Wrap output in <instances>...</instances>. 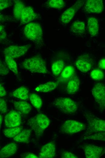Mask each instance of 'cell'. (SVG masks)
<instances>
[{
    "label": "cell",
    "instance_id": "35",
    "mask_svg": "<svg viewBox=\"0 0 105 158\" xmlns=\"http://www.w3.org/2000/svg\"><path fill=\"white\" fill-rule=\"evenodd\" d=\"M9 72L7 67L2 62L0 64V74L2 76L7 75Z\"/></svg>",
    "mask_w": 105,
    "mask_h": 158
},
{
    "label": "cell",
    "instance_id": "6",
    "mask_svg": "<svg viewBox=\"0 0 105 158\" xmlns=\"http://www.w3.org/2000/svg\"><path fill=\"white\" fill-rule=\"evenodd\" d=\"M86 125L83 123L72 119L65 121L62 125L60 130L61 132L68 135L76 134L85 130Z\"/></svg>",
    "mask_w": 105,
    "mask_h": 158
},
{
    "label": "cell",
    "instance_id": "21",
    "mask_svg": "<svg viewBox=\"0 0 105 158\" xmlns=\"http://www.w3.org/2000/svg\"><path fill=\"white\" fill-rule=\"evenodd\" d=\"M80 82L76 77L70 79L68 82L66 87V91L69 94L75 93L79 87Z\"/></svg>",
    "mask_w": 105,
    "mask_h": 158
},
{
    "label": "cell",
    "instance_id": "19",
    "mask_svg": "<svg viewBox=\"0 0 105 158\" xmlns=\"http://www.w3.org/2000/svg\"><path fill=\"white\" fill-rule=\"evenodd\" d=\"M58 84V83L56 82L49 81L38 86L35 90L40 92H49L56 88Z\"/></svg>",
    "mask_w": 105,
    "mask_h": 158
},
{
    "label": "cell",
    "instance_id": "3",
    "mask_svg": "<svg viewBox=\"0 0 105 158\" xmlns=\"http://www.w3.org/2000/svg\"><path fill=\"white\" fill-rule=\"evenodd\" d=\"M23 34L27 39L35 43H41L43 38V30L38 23L30 22L24 27Z\"/></svg>",
    "mask_w": 105,
    "mask_h": 158
},
{
    "label": "cell",
    "instance_id": "9",
    "mask_svg": "<svg viewBox=\"0 0 105 158\" xmlns=\"http://www.w3.org/2000/svg\"><path fill=\"white\" fill-rule=\"evenodd\" d=\"M4 122L5 126L7 127L19 126L21 122V113L17 111H10L5 116Z\"/></svg>",
    "mask_w": 105,
    "mask_h": 158
},
{
    "label": "cell",
    "instance_id": "40",
    "mask_svg": "<svg viewBox=\"0 0 105 158\" xmlns=\"http://www.w3.org/2000/svg\"><path fill=\"white\" fill-rule=\"evenodd\" d=\"M6 94L5 90L2 83L0 84V96L2 97L5 96Z\"/></svg>",
    "mask_w": 105,
    "mask_h": 158
},
{
    "label": "cell",
    "instance_id": "32",
    "mask_svg": "<svg viewBox=\"0 0 105 158\" xmlns=\"http://www.w3.org/2000/svg\"><path fill=\"white\" fill-rule=\"evenodd\" d=\"M91 77L94 80L100 81L103 78L104 75L101 70L98 69H95L91 72Z\"/></svg>",
    "mask_w": 105,
    "mask_h": 158
},
{
    "label": "cell",
    "instance_id": "17",
    "mask_svg": "<svg viewBox=\"0 0 105 158\" xmlns=\"http://www.w3.org/2000/svg\"><path fill=\"white\" fill-rule=\"evenodd\" d=\"M13 104L14 109L23 115H27L31 110L30 105L26 101H14Z\"/></svg>",
    "mask_w": 105,
    "mask_h": 158
},
{
    "label": "cell",
    "instance_id": "39",
    "mask_svg": "<svg viewBox=\"0 0 105 158\" xmlns=\"http://www.w3.org/2000/svg\"><path fill=\"white\" fill-rule=\"evenodd\" d=\"M98 66L100 68L105 69V58L100 59L98 63Z\"/></svg>",
    "mask_w": 105,
    "mask_h": 158
},
{
    "label": "cell",
    "instance_id": "37",
    "mask_svg": "<svg viewBox=\"0 0 105 158\" xmlns=\"http://www.w3.org/2000/svg\"><path fill=\"white\" fill-rule=\"evenodd\" d=\"M0 41L4 40L7 36L4 27L2 25L0 26Z\"/></svg>",
    "mask_w": 105,
    "mask_h": 158
},
{
    "label": "cell",
    "instance_id": "23",
    "mask_svg": "<svg viewBox=\"0 0 105 158\" xmlns=\"http://www.w3.org/2000/svg\"><path fill=\"white\" fill-rule=\"evenodd\" d=\"M25 7L23 2L20 0L14 1L13 9L14 16L17 20H20L23 11Z\"/></svg>",
    "mask_w": 105,
    "mask_h": 158
},
{
    "label": "cell",
    "instance_id": "5",
    "mask_svg": "<svg viewBox=\"0 0 105 158\" xmlns=\"http://www.w3.org/2000/svg\"><path fill=\"white\" fill-rule=\"evenodd\" d=\"M54 104L59 110L67 114L76 113L78 108L76 102L69 98H58L54 101Z\"/></svg>",
    "mask_w": 105,
    "mask_h": 158
},
{
    "label": "cell",
    "instance_id": "25",
    "mask_svg": "<svg viewBox=\"0 0 105 158\" xmlns=\"http://www.w3.org/2000/svg\"><path fill=\"white\" fill-rule=\"evenodd\" d=\"M64 66V61L62 60H58L52 64L51 69L53 74L55 76H58L61 74Z\"/></svg>",
    "mask_w": 105,
    "mask_h": 158
},
{
    "label": "cell",
    "instance_id": "33",
    "mask_svg": "<svg viewBox=\"0 0 105 158\" xmlns=\"http://www.w3.org/2000/svg\"><path fill=\"white\" fill-rule=\"evenodd\" d=\"M12 4V2L11 0H0V10H2L5 8L9 7Z\"/></svg>",
    "mask_w": 105,
    "mask_h": 158
},
{
    "label": "cell",
    "instance_id": "26",
    "mask_svg": "<svg viewBox=\"0 0 105 158\" xmlns=\"http://www.w3.org/2000/svg\"><path fill=\"white\" fill-rule=\"evenodd\" d=\"M29 99L32 105L37 110L40 109L42 105V101L40 97L35 93L29 94Z\"/></svg>",
    "mask_w": 105,
    "mask_h": 158
},
{
    "label": "cell",
    "instance_id": "41",
    "mask_svg": "<svg viewBox=\"0 0 105 158\" xmlns=\"http://www.w3.org/2000/svg\"><path fill=\"white\" fill-rule=\"evenodd\" d=\"M0 127H1V124L2 123V121H3V118H2V115L0 114Z\"/></svg>",
    "mask_w": 105,
    "mask_h": 158
},
{
    "label": "cell",
    "instance_id": "8",
    "mask_svg": "<svg viewBox=\"0 0 105 158\" xmlns=\"http://www.w3.org/2000/svg\"><path fill=\"white\" fill-rule=\"evenodd\" d=\"M31 46V44L10 46L4 49V53L5 56H8L13 59L18 58L24 55Z\"/></svg>",
    "mask_w": 105,
    "mask_h": 158
},
{
    "label": "cell",
    "instance_id": "24",
    "mask_svg": "<svg viewBox=\"0 0 105 158\" xmlns=\"http://www.w3.org/2000/svg\"><path fill=\"white\" fill-rule=\"evenodd\" d=\"M71 30L76 34L82 35L85 31L84 22L80 20H76L75 21L72 25Z\"/></svg>",
    "mask_w": 105,
    "mask_h": 158
},
{
    "label": "cell",
    "instance_id": "28",
    "mask_svg": "<svg viewBox=\"0 0 105 158\" xmlns=\"http://www.w3.org/2000/svg\"><path fill=\"white\" fill-rule=\"evenodd\" d=\"M5 56V62L8 67L15 74H18V71L17 64L14 59L8 56Z\"/></svg>",
    "mask_w": 105,
    "mask_h": 158
},
{
    "label": "cell",
    "instance_id": "27",
    "mask_svg": "<svg viewBox=\"0 0 105 158\" xmlns=\"http://www.w3.org/2000/svg\"><path fill=\"white\" fill-rule=\"evenodd\" d=\"M74 69L73 66L68 65L61 72L60 78L63 80H67L70 78L73 75Z\"/></svg>",
    "mask_w": 105,
    "mask_h": 158
},
{
    "label": "cell",
    "instance_id": "20",
    "mask_svg": "<svg viewBox=\"0 0 105 158\" xmlns=\"http://www.w3.org/2000/svg\"><path fill=\"white\" fill-rule=\"evenodd\" d=\"M11 94L14 97L24 101L29 98L28 89L24 87L17 88L12 92Z\"/></svg>",
    "mask_w": 105,
    "mask_h": 158
},
{
    "label": "cell",
    "instance_id": "30",
    "mask_svg": "<svg viewBox=\"0 0 105 158\" xmlns=\"http://www.w3.org/2000/svg\"><path fill=\"white\" fill-rule=\"evenodd\" d=\"M84 139L103 141L105 142V131L98 132L84 136Z\"/></svg>",
    "mask_w": 105,
    "mask_h": 158
},
{
    "label": "cell",
    "instance_id": "38",
    "mask_svg": "<svg viewBox=\"0 0 105 158\" xmlns=\"http://www.w3.org/2000/svg\"><path fill=\"white\" fill-rule=\"evenodd\" d=\"M22 157V158H37L39 157L35 154L31 153H28L24 154Z\"/></svg>",
    "mask_w": 105,
    "mask_h": 158
},
{
    "label": "cell",
    "instance_id": "1",
    "mask_svg": "<svg viewBox=\"0 0 105 158\" xmlns=\"http://www.w3.org/2000/svg\"><path fill=\"white\" fill-rule=\"evenodd\" d=\"M50 121L49 118L42 113L37 114L28 120V124L37 136L41 135L49 126Z\"/></svg>",
    "mask_w": 105,
    "mask_h": 158
},
{
    "label": "cell",
    "instance_id": "18",
    "mask_svg": "<svg viewBox=\"0 0 105 158\" xmlns=\"http://www.w3.org/2000/svg\"><path fill=\"white\" fill-rule=\"evenodd\" d=\"M87 26L88 31L90 35L93 36L97 35L99 27L97 20L93 17L89 18L88 20Z\"/></svg>",
    "mask_w": 105,
    "mask_h": 158
},
{
    "label": "cell",
    "instance_id": "7",
    "mask_svg": "<svg viewBox=\"0 0 105 158\" xmlns=\"http://www.w3.org/2000/svg\"><path fill=\"white\" fill-rule=\"evenodd\" d=\"M92 93L94 99L100 108H105V84L98 83L92 88Z\"/></svg>",
    "mask_w": 105,
    "mask_h": 158
},
{
    "label": "cell",
    "instance_id": "10",
    "mask_svg": "<svg viewBox=\"0 0 105 158\" xmlns=\"http://www.w3.org/2000/svg\"><path fill=\"white\" fill-rule=\"evenodd\" d=\"M92 62V59L90 55L84 53L78 57L75 62V65L80 71L86 73L91 70Z\"/></svg>",
    "mask_w": 105,
    "mask_h": 158
},
{
    "label": "cell",
    "instance_id": "14",
    "mask_svg": "<svg viewBox=\"0 0 105 158\" xmlns=\"http://www.w3.org/2000/svg\"><path fill=\"white\" fill-rule=\"evenodd\" d=\"M38 17V15L35 12L32 7L25 6L21 15L20 20L21 24H27L37 19Z\"/></svg>",
    "mask_w": 105,
    "mask_h": 158
},
{
    "label": "cell",
    "instance_id": "15",
    "mask_svg": "<svg viewBox=\"0 0 105 158\" xmlns=\"http://www.w3.org/2000/svg\"><path fill=\"white\" fill-rule=\"evenodd\" d=\"M56 154V145L52 142H51L42 146L39 153V157L52 158L55 156Z\"/></svg>",
    "mask_w": 105,
    "mask_h": 158
},
{
    "label": "cell",
    "instance_id": "16",
    "mask_svg": "<svg viewBox=\"0 0 105 158\" xmlns=\"http://www.w3.org/2000/svg\"><path fill=\"white\" fill-rule=\"evenodd\" d=\"M17 149V145L14 143H11L2 148L0 151V158H7L13 155Z\"/></svg>",
    "mask_w": 105,
    "mask_h": 158
},
{
    "label": "cell",
    "instance_id": "12",
    "mask_svg": "<svg viewBox=\"0 0 105 158\" xmlns=\"http://www.w3.org/2000/svg\"><path fill=\"white\" fill-rule=\"evenodd\" d=\"M82 2L78 1L65 11L61 16L62 23L66 24L69 22L73 19L79 7L82 5Z\"/></svg>",
    "mask_w": 105,
    "mask_h": 158
},
{
    "label": "cell",
    "instance_id": "29",
    "mask_svg": "<svg viewBox=\"0 0 105 158\" xmlns=\"http://www.w3.org/2000/svg\"><path fill=\"white\" fill-rule=\"evenodd\" d=\"M22 129L17 127L9 128L5 129L3 132L4 135L8 138H14L21 131Z\"/></svg>",
    "mask_w": 105,
    "mask_h": 158
},
{
    "label": "cell",
    "instance_id": "4",
    "mask_svg": "<svg viewBox=\"0 0 105 158\" xmlns=\"http://www.w3.org/2000/svg\"><path fill=\"white\" fill-rule=\"evenodd\" d=\"M84 117L87 122L86 134L105 131V120L99 118L89 113H86Z\"/></svg>",
    "mask_w": 105,
    "mask_h": 158
},
{
    "label": "cell",
    "instance_id": "31",
    "mask_svg": "<svg viewBox=\"0 0 105 158\" xmlns=\"http://www.w3.org/2000/svg\"><path fill=\"white\" fill-rule=\"evenodd\" d=\"M47 4L49 7L56 9H61L65 6V2L62 0H49L47 1Z\"/></svg>",
    "mask_w": 105,
    "mask_h": 158
},
{
    "label": "cell",
    "instance_id": "36",
    "mask_svg": "<svg viewBox=\"0 0 105 158\" xmlns=\"http://www.w3.org/2000/svg\"><path fill=\"white\" fill-rule=\"evenodd\" d=\"M62 158H77L78 156L68 151H64L62 153Z\"/></svg>",
    "mask_w": 105,
    "mask_h": 158
},
{
    "label": "cell",
    "instance_id": "22",
    "mask_svg": "<svg viewBox=\"0 0 105 158\" xmlns=\"http://www.w3.org/2000/svg\"><path fill=\"white\" fill-rule=\"evenodd\" d=\"M31 131L30 129H25L21 131L13 138L14 141L20 143H28L30 137Z\"/></svg>",
    "mask_w": 105,
    "mask_h": 158
},
{
    "label": "cell",
    "instance_id": "13",
    "mask_svg": "<svg viewBox=\"0 0 105 158\" xmlns=\"http://www.w3.org/2000/svg\"><path fill=\"white\" fill-rule=\"evenodd\" d=\"M85 11L90 13L97 14L101 12L103 9V1L101 0H87L84 5Z\"/></svg>",
    "mask_w": 105,
    "mask_h": 158
},
{
    "label": "cell",
    "instance_id": "11",
    "mask_svg": "<svg viewBox=\"0 0 105 158\" xmlns=\"http://www.w3.org/2000/svg\"><path fill=\"white\" fill-rule=\"evenodd\" d=\"M82 149L87 158H99L104 153L102 147L94 145H85L82 146Z\"/></svg>",
    "mask_w": 105,
    "mask_h": 158
},
{
    "label": "cell",
    "instance_id": "34",
    "mask_svg": "<svg viewBox=\"0 0 105 158\" xmlns=\"http://www.w3.org/2000/svg\"><path fill=\"white\" fill-rule=\"evenodd\" d=\"M7 111V108L6 101L2 98L0 99V112L1 114L6 113Z\"/></svg>",
    "mask_w": 105,
    "mask_h": 158
},
{
    "label": "cell",
    "instance_id": "2",
    "mask_svg": "<svg viewBox=\"0 0 105 158\" xmlns=\"http://www.w3.org/2000/svg\"><path fill=\"white\" fill-rule=\"evenodd\" d=\"M22 66L24 69L33 73L45 74L48 72L45 61L40 57L27 59L23 62Z\"/></svg>",
    "mask_w": 105,
    "mask_h": 158
}]
</instances>
